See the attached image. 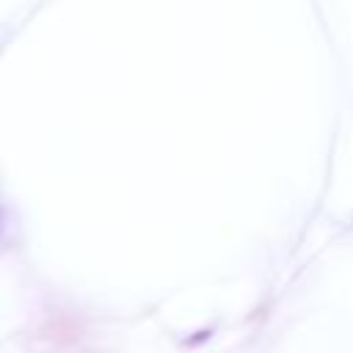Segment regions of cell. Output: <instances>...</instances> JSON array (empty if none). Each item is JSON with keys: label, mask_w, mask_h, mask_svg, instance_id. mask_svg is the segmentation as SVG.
Masks as SVG:
<instances>
[]
</instances>
